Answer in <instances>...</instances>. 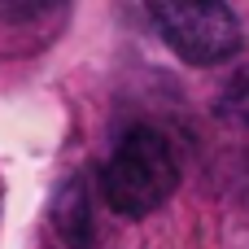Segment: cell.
<instances>
[{"label":"cell","mask_w":249,"mask_h":249,"mask_svg":"<svg viewBox=\"0 0 249 249\" xmlns=\"http://www.w3.org/2000/svg\"><path fill=\"white\" fill-rule=\"evenodd\" d=\"M228 105H232V114H241V118L249 123V70L232 83V101H228Z\"/></svg>","instance_id":"5b68a950"},{"label":"cell","mask_w":249,"mask_h":249,"mask_svg":"<svg viewBox=\"0 0 249 249\" xmlns=\"http://www.w3.org/2000/svg\"><path fill=\"white\" fill-rule=\"evenodd\" d=\"M179 184V162L175 149L166 144V136H158L153 127H131L123 131V140L109 149L105 166H101V193L105 206L123 219H144L153 214L162 201H171Z\"/></svg>","instance_id":"6da1fadb"},{"label":"cell","mask_w":249,"mask_h":249,"mask_svg":"<svg viewBox=\"0 0 249 249\" xmlns=\"http://www.w3.org/2000/svg\"><path fill=\"white\" fill-rule=\"evenodd\" d=\"M53 9H61V0H0V22L22 26V22H39V18H48Z\"/></svg>","instance_id":"277c9868"},{"label":"cell","mask_w":249,"mask_h":249,"mask_svg":"<svg viewBox=\"0 0 249 249\" xmlns=\"http://www.w3.org/2000/svg\"><path fill=\"white\" fill-rule=\"evenodd\" d=\"M53 223H57V236L66 249H96V210H92V193L83 179H70L57 193Z\"/></svg>","instance_id":"3957f363"},{"label":"cell","mask_w":249,"mask_h":249,"mask_svg":"<svg viewBox=\"0 0 249 249\" xmlns=\"http://www.w3.org/2000/svg\"><path fill=\"white\" fill-rule=\"evenodd\" d=\"M140 9L188 66H214L241 48V22L228 0H140Z\"/></svg>","instance_id":"7a4b0ae2"}]
</instances>
